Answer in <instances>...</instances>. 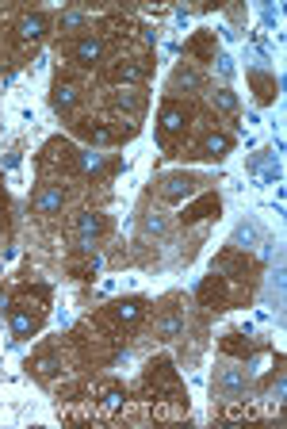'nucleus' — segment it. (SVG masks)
<instances>
[{
	"label": "nucleus",
	"instance_id": "f257e3e1",
	"mask_svg": "<svg viewBox=\"0 0 287 429\" xmlns=\"http://www.w3.org/2000/svg\"><path fill=\"white\" fill-rule=\"evenodd\" d=\"M146 391H149L154 399H188L169 360H154V364H149V372H146Z\"/></svg>",
	"mask_w": 287,
	"mask_h": 429
},
{
	"label": "nucleus",
	"instance_id": "f03ea898",
	"mask_svg": "<svg viewBox=\"0 0 287 429\" xmlns=\"http://www.w3.org/2000/svg\"><path fill=\"white\" fill-rule=\"evenodd\" d=\"M192 127V111L180 104V100H165L161 104V134L172 138V134H184Z\"/></svg>",
	"mask_w": 287,
	"mask_h": 429
},
{
	"label": "nucleus",
	"instance_id": "7ed1b4c3",
	"mask_svg": "<svg viewBox=\"0 0 287 429\" xmlns=\"http://www.w3.org/2000/svg\"><path fill=\"white\" fill-rule=\"evenodd\" d=\"M211 391H214L219 399H226V403L241 399V395H246V372H241V368H222Z\"/></svg>",
	"mask_w": 287,
	"mask_h": 429
},
{
	"label": "nucleus",
	"instance_id": "20e7f679",
	"mask_svg": "<svg viewBox=\"0 0 287 429\" xmlns=\"http://www.w3.org/2000/svg\"><path fill=\"white\" fill-rule=\"evenodd\" d=\"M77 134L89 138L92 146H111V142H119V131L107 127V119H81V123H77Z\"/></svg>",
	"mask_w": 287,
	"mask_h": 429
},
{
	"label": "nucleus",
	"instance_id": "39448f33",
	"mask_svg": "<svg viewBox=\"0 0 287 429\" xmlns=\"http://www.w3.org/2000/svg\"><path fill=\"white\" fill-rule=\"evenodd\" d=\"M199 303L211 307V311H222V307L230 303V291H226V276H207L203 284H199Z\"/></svg>",
	"mask_w": 287,
	"mask_h": 429
},
{
	"label": "nucleus",
	"instance_id": "423d86ee",
	"mask_svg": "<svg viewBox=\"0 0 287 429\" xmlns=\"http://www.w3.org/2000/svg\"><path fill=\"white\" fill-rule=\"evenodd\" d=\"M192 192H196V176H188V173H172L161 181V199H169V203H180Z\"/></svg>",
	"mask_w": 287,
	"mask_h": 429
},
{
	"label": "nucleus",
	"instance_id": "0eeeda50",
	"mask_svg": "<svg viewBox=\"0 0 287 429\" xmlns=\"http://www.w3.org/2000/svg\"><path fill=\"white\" fill-rule=\"evenodd\" d=\"M69 58H73L77 66H96V62L104 58V39H100V35H84V39H77V46L69 50Z\"/></svg>",
	"mask_w": 287,
	"mask_h": 429
},
{
	"label": "nucleus",
	"instance_id": "6e6552de",
	"mask_svg": "<svg viewBox=\"0 0 287 429\" xmlns=\"http://www.w3.org/2000/svg\"><path fill=\"white\" fill-rule=\"evenodd\" d=\"M54 111H62V116H69V111H73L77 107V100H81V89H77L73 81H62V77H57L54 81Z\"/></svg>",
	"mask_w": 287,
	"mask_h": 429
},
{
	"label": "nucleus",
	"instance_id": "1a4fd4ad",
	"mask_svg": "<svg viewBox=\"0 0 287 429\" xmlns=\"http://www.w3.org/2000/svg\"><path fill=\"white\" fill-rule=\"evenodd\" d=\"M104 230V214H96V211H84V214H77V234H81V249H92V238Z\"/></svg>",
	"mask_w": 287,
	"mask_h": 429
},
{
	"label": "nucleus",
	"instance_id": "9d476101",
	"mask_svg": "<svg viewBox=\"0 0 287 429\" xmlns=\"http://www.w3.org/2000/svg\"><path fill=\"white\" fill-rule=\"evenodd\" d=\"M207 214H219V196L214 192H207V196H199L192 207H184V223H199V219H207Z\"/></svg>",
	"mask_w": 287,
	"mask_h": 429
},
{
	"label": "nucleus",
	"instance_id": "9b49d317",
	"mask_svg": "<svg viewBox=\"0 0 287 429\" xmlns=\"http://www.w3.org/2000/svg\"><path fill=\"white\" fill-rule=\"evenodd\" d=\"M230 149H234V138H230V134H219V131H211L203 142H199V157H226Z\"/></svg>",
	"mask_w": 287,
	"mask_h": 429
},
{
	"label": "nucleus",
	"instance_id": "f8f14e48",
	"mask_svg": "<svg viewBox=\"0 0 287 429\" xmlns=\"http://www.w3.org/2000/svg\"><path fill=\"white\" fill-rule=\"evenodd\" d=\"M62 203H66V192L54 188V184L35 196V211H39V214H57V211H62Z\"/></svg>",
	"mask_w": 287,
	"mask_h": 429
},
{
	"label": "nucleus",
	"instance_id": "ddd939ff",
	"mask_svg": "<svg viewBox=\"0 0 287 429\" xmlns=\"http://www.w3.org/2000/svg\"><path fill=\"white\" fill-rule=\"evenodd\" d=\"M35 330H39V314L24 311V307H12V334L16 338H31Z\"/></svg>",
	"mask_w": 287,
	"mask_h": 429
},
{
	"label": "nucleus",
	"instance_id": "4468645a",
	"mask_svg": "<svg viewBox=\"0 0 287 429\" xmlns=\"http://www.w3.org/2000/svg\"><path fill=\"white\" fill-rule=\"evenodd\" d=\"M100 414H104V418H107V414H115V410H123V406H127V391L123 387H119V383H111V387H104V391H100Z\"/></svg>",
	"mask_w": 287,
	"mask_h": 429
},
{
	"label": "nucleus",
	"instance_id": "2eb2a0df",
	"mask_svg": "<svg viewBox=\"0 0 287 429\" xmlns=\"http://www.w3.org/2000/svg\"><path fill=\"white\" fill-rule=\"evenodd\" d=\"M115 322H123V326H134V322L146 314V303L142 299H123V303H115Z\"/></svg>",
	"mask_w": 287,
	"mask_h": 429
},
{
	"label": "nucleus",
	"instance_id": "dca6fc26",
	"mask_svg": "<svg viewBox=\"0 0 287 429\" xmlns=\"http://www.w3.org/2000/svg\"><path fill=\"white\" fill-rule=\"evenodd\" d=\"M42 35H46V16H42V12L19 19V39H24V42H39Z\"/></svg>",
	"mask_w": 287,
	"mask_h": 429
},
{
	"label": "nucleus",
	"instance_id": "f3484780",
	"mask_svg": "<svg viewBox=\"0 0 287 429\" xmlns=\"http://www.w3.org/2000/svg\"><path fill=\"white\" fill-rule=\"evenodd\" d=\"M146 77V66H142L138 58H127V62H119V66L111 69V81H127V84H134V81H142Z\"/></svg>",
	"mask_w": 287,
	"mask_h": 429
},
{
	"label": "nucleus",
	"instance_id": "a211bd4d",
	"mask_svg": "<svg viewBox=\"0 0 287 429\" xmlns=\"http://www.w3.org/2000/svg\"><path fill=\"white\" fill-rule=\"evenodd\" d=\"M180 89H203V77L196 73V69H188V66H180L176 73H172V92H180Z\"/></svg>",
	"mask_w": 287,
	"mask_h": 429
},
{
	"label": "nucleus",
	"instance_id": "6ab92c4d",
	"mask_svg": "<svg viewBox=\"0 0 287 429\" xmlns=\"http://www.w3.org/2000/svg\"><path fill=\"white\" fill-rule=\"evenodd\" d=\"M188 50H192V54H196L199 62H211V58H214V35H211V31L196 35V39L188 42Z\"/></svg>",
	"mask_w": 287,
	"mask_h": 429
},
{
	"label": "nucleus",
	"instance_id": "aec40b11",
	"mask_svg": "<svg viewBox=\"0 0 287 429\" xmlns=\"http://www.w3.org/2000/svg\"><path fill=\"white\" fill-rule=\"evenodd\" d=\"M180 326H184V314H180V311H172V314H165V318H161L157 334H161V341H172L176 334H180Z\"/></svg>",
	"mask_w": 287,
	"mask_h": 429
},
{
	"label": "nucleus",
	"instance_id": "412c9836",
	"mask_svg": "<svg viewBox=\"0 0 287 429\" xmlns=\"http://www.w3.org/2000/svg\"><path fill=\"white\" fill-rule=\"evenodd\" d=\"M107 161L104 154H96V149H84V154H77V169H84V173H100Z\"/></svg>",
	"mask_w": 287,
	"mask_h": 429
},
{
	"label": "nucleus",
	"instance_id": "4be33fe9",
	"mask_svg": "<svg viewBox=\"0 0 287 429\" xmlns=\"http://www.w3.org/2000/svg\"><path fill=\"white\" fill-rule=\"evenodd\" d=\"M35 372H39L42 380H50V376H57V372H62V360H57L54 353H46V356H39V360H35Z\"/></svg>",
	"mask_w": 287,
	"mask_h": 429
},
{
	"label": "nucleus",
	"instance_id": "5701e85b",
	"mask_svg": "<svg viewBox=\"0 0 287 429\" xmlns=\"http://www.w3.org/2000/svg\"><path fill=\"white\" fill-rule=\"evenodd\" d=\"M222 353H230V356H241V360H246V356L253 353V345H249V341H238V334H230V338L222 341Z\"/></svg>",
	"mask_w": 287,
	"mask_h": 429
},
{
	"label": "nucleus",
	"instance_id": "b1692460",
	"mask_svg": "<svg viewBox=\"0 0 287 429\" xmlns=\"http://www.w3.org/2000/svg\"><path fill=\"white\" fill-rule=\"evenodd\" d=\"M253 84H257V96H261V104H272V100H276V81H268L264 73H253Z\"/></svg>",
	"mask_w": 287,
	"mask_h": 429
},
{
	"label": "nucleus",
	"instance_id": "393cba45",
	"mask_svg": "<svg viewBox=\"0 0 287 429\" xmlns=\"http://www.w3.org/2000/svg\"><path fill=\"white\" fill-rule=\"evenodd\" d=\"M211 104L219 107V111H238V96L230 89H219V92H211Z\"/></svg>",
	"mask_w": 287,
	"mask_h": 429
},
{
	"label": "nucleus",
	"instance_id": "a878e982",
	"mask_svg": "<svg viewBox=\"0 0 287 429\" xmlns=\"http://www.w3.org/2000/svg\"><path fill=\"white\" fill-rule=\"evenodd\" d=\"M84 27H89L84 12H66V16H62V31H84Z\"/></svg>",
	"mask_w": 287,
	"mask_h": 429
},
{
	"label": "nucleus",
	"instance_id": "bb28decb",
	"mask_svg": "<svg viewBox=\"0 0 287 429\" xmlns=\"http://www.w3.org/2000/svg\"><path fill=\"white\" fill-rule=\"evenodd\" d=\"M115 107H119V111H123V107H127V111H138V107H142V96H134V92H115Z\"/></svg>",
	"mask_w": 287,
	"mask_h": 429
},
{
	"label": "nucleus",
	"instance_id": "cd10ccee",
	"mask_svg": "<svg viewBox=\"0 0 287 429\" xmlns=\"http://www.w3.org/2000/svg\"><path fill=\"white\" fill-rule=\"evenodd\" d=\"M146 230L161 234V230H165V223H161V219H157V214H149V219H146Z\"/></svg>",
	"mask_w": 287,
	"mask_h": 429
}]
</instances>
